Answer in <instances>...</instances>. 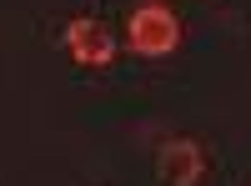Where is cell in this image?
<instances>
[{
  "label": "cell",
  "mask_w": 251,
  "mask_h": 186,
  "mask_svg": "<svg viewBox=\"0 0 251 186\" xmlns=\"http://www.w3.org/2000/svg\"><path fill=\"white\" fill-rule=\"evenodd\" d=\"M181 46V15L166 5V0H141V5L126 15V51L161 60Z\"/></svg>",
  "instance_id": "cell-1"
},
{
  "label": "cell",
  "mask_w": 251,
  "mask_h": 186,
  "mask_svg": "<svg viewBox=\"0 0 251 186\" xmlns=\"http://www.w3.org/2000/svg\"><path fill=\"white\" fill-rule=\"evenodd\" d=\"M60 46H66V55L75 60V66H86V71H100V66H111V60H116V35H111L106 20H96V15L66 20Z\"/></svg>",
  "instance_id": "cell-2"
},
{
  "label": "cell",
  "mask_w": 251,
  "mask_h": 186,
  "mask_svg": "<svg viewBox=\"0 0 251 186\" xmlns=\"http://www.w3.org/2000/svg\"><path fill=\"white\" fill-rule=\"evenodd\" d=\"M206 171H211V156L196 136H171L156 146V176L166 186H201Z\"/></svg>",
  "instance_id": "cell-3"
}]
</instances>
